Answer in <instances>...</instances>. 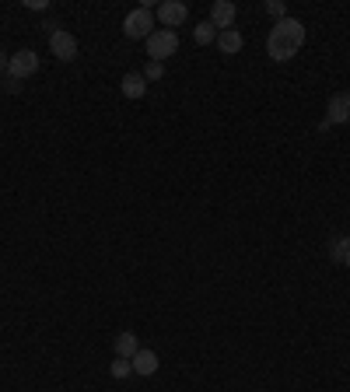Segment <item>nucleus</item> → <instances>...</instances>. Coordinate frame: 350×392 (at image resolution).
<instances>
[{"label":"nucleus","instance_id":"nucleus-6","mask_svg":"<svg viewBox=\"0 0 350 392\" xmlns=\"http://www.w3.org/2000/svg\"><path fill=\"white\" fill-rule=\"evenodd\" d=\"M235 14H239V7H235L231 0H214V7H210V25H214L217 32H228V28L235 25Z\"/></svg>","mask_w":350,"mask_h":392},{"label":"nucleus","instance_id":"nucleus-3","mask_svg":"<svg viewBox=\"0 0 350 392\" xmlns=\"http://www.w3.org/2000/svg\"><path fill=\"white\" fill-rule=\"evenodd\" d=\"M123 32H126L130 39H147V35L155 32V14H151V7L130 11V14L123 18Z\"/></svg>","mask_w":350,"mask_h":392},{"label":"nucleus","instance_id":"nucleus-11","mask_svg":"<svg viewBox=\"0 0 350 392\" xmlns=\"http://www.w3.org/2000/svg\"><path fill=\"white\" fill-rule=\"evenodd\" d=\"M326 123L333 126V123H347L350 119V102H347V95H333L330 98V105H326Z\"/></svg>","mask_w":350,"mask_h":392},{"label":"nucleus","instance_id":"nucleus-1","mask_svg":"<svg viewBox=\"0 0 350 392\" xmlns=\"http://www.w3.org/2000/svg\"><path fill=\"white\" fill-rule=\"evenodd\" d=\"M301 46H305V25H301L298 18H280V21L270 28V35H266V53H270L277 63L291 60Z\"/></svg>","mask_w":350,"mask_h":392},{"label":"nucleus","instance_id":"nucleus-4","mask_svg":"<svg viewBox=\"0 0 350 392\" xmlns=\"http://www.w3.org/2000/svg\"><path fill=\"white\" fill-rule=\"evenodd\" d=\"M49 49H53V56L64 60V63L78 60V39H74L67 28H53V32H49Z\"/></svg>","mask_w":350,"mask_h":392},{"label":"nucleus","instance_id":"nucleus-9","mask_svg":"<svg viewBox=\"0 0 350 392\" xmlns=\"http://www.w3.org/2000/svg\"><path fill=\"white\" fill-rule=\"evenodd\" d=\"M119 92H123L126 98H144V95H147V78H144V74H137V71H130V74H123Z\"/></svg>","mask_w":350,"mask_h":392},{"label":"nucleus","instance_id":"nucleus-18","mask_svg":"<svg viewBox=\"0 0 350 392\" xmlns=\"http://www.w3.org/2000/svg\"><path fill=\"white\" fill-rule=\"evenodd\" d=\"M7 63H11V56H4V53H0V71H7Z\"/></svg>","mask_w":350,"mask_h":392},{"label":"nucleus","instance_id":"nucleus-8","mask_svg":"<svg viewBox=\"0 0 350 392\" xmlns=\"http://www.w3.org/2000/svg\"><path fill=\"white\" fill-rule=\"evenodd\" d=\"M130 365H133V375H144V379H147V375H155V372H158V354L140 347V350L130 357Z\"/></svg>","mask_w":350,"mask_h":392},{"label":"nucleus","instance_id":"nucleus-19","mask_svg":"<svg viewBox=\"0 0 350 392\" xmlns=\"http://www.w3.org/2000/svg\"><path fill=\"white\" fill-rule=\"evenodd\" d=\"M344 263H347V270H350V252H347V256H344Z\"/></svg>","mask_w":350,"mask_h":392},{"label":"nucleus","instance_id":"nucleus-13","mask_svg":"<svg viewBox=\"0 0 350 392\" xmlns=\"http://www.w3.org/2000/svg\"><path fill=\"white\" fill-rule=\"evenodd\" d=\"M193 39H196L200 46H210V42H217V28H214L210 21H200V25L193 28Z\"/></svg>","mask_w":350,"mask_h":392},{"label":"nucleus","instance_id":"nucleus-14","mask_svg":"<svg viewBox=\"0 0 350 392\" xmlns=\"http://www.w3.org/2000/svg\"><path fill=\"white\" fill-rule=\"evenodd\" d=\"M347 252H350V238L347 235H337V238L330 242V259H333V263H344Z\"/></svg>","mask_w":350,"mask_h":392},{"label":"nucleus","instance_id":"nucleus-5","mask_svg":"<svg viewBox=\"0 0 350 392\" xmlns=\"http://www.w3.org/2000/svg\"><path fill=\"white\" fill-rule=\"evenodd\" d=\"M39 71V56L32 53V49H18L14 56H11V63H7V74L14 78V81H25V78H32Z\"/></svg>","mask_w":350,"mask_h":392},{"label":"nucleus","instance_id":"nucleus-2","mask_svg":"<svg viewBox=\"0 0 350 392\" xmlns=\"http://www.w3.org/2000/svg\"><path fill=\"white\" fill-rule=\"evenodd\" d=\"M175 49H179V35H175L172 28H155V32L147 35V56H151V60L165 63L169 56H175Z\"/></svg>","mask_w":350,"mask_h":392},{"label":"nucleus","instance_id":"nucleus-15","mask_svg":"<svg viewBox=\"0 0 350 392\" xmlns=\"http://www.w3.org/2000/svg\"><path fill=\"white\" fill-rule=\"evenodd\" d=\"M109 372H112V379H126V375H133V365H130L126 357H116Z\"/></svg>","mask_w":350,"mask_h":392},{"label":"nucleus","instance_id":"nucleus-16","mask_svg":"<svg viewBox=\"0 0 350 392\" xmlns=\"http://www.w3.org/2000/svg\"><path fill=\"white\" fill-rule=\"evenodd\" d=\"M144 78H147V81H158V78H165V63H158V60H151V63L144 67Z\"/></svg>","mask_w":350,"mask_h":392},{"label":"nucleus","instance_id":"nucleus-7","mask_svg":"<svg viewBox=\"0 0 350 392\" xmlns=\"http://www.w3.org/2000/svg\"><path fill=\"white\" fill-rule=\"evenodd\" d=\"M186 14H189V7H186V4H182V0H165V4H162V7H158V18H162V25H165V28H179V25H182V21H186Z\"/></svg>","mask_w":350,"mask_h":392},{"label":"nucleus","instance_id":"nucleus-20","mask_svg":"<svg viewBox=\"0 0 350 392\" xmlns=\"http://www.w3.org/2000/svg\"><path fill=\"white\" fill-rule=\"evenodd\" d=\"M347 102H350V92H347Z\"/></svg>","mask_w":350,"mask_h":392},{"label":"nucleus","instance_id":"nucleus-12","mask_svg":"<svg viewBox=\"0 0 350 392\" xmlns=\"http://www.w3.org/2000/svg\"><path fill=\"white\" fill-rule=\"evenodd\" d=\"M217 46H221V53H224V56H235V53L246 46V39H242V32H239V28H228V32H217Z\"/></svg>","mask_w":350,"mask_h":392},{"label":"nucleus","instance_id":"nucleus-17","mask_svg":"<svg viewBox=\"0 0 350 392\" xmlns=\"http://www.w3.org/2000/svg\"><path fill=\"white\" fill-rule=\"evenodd\" d=\"M266 11H270V14H273L277 21H280V18H287V7H284L280 0H270V4H266Z\"/></svg>","mask_w":350,"mask_h":392},{"label":"nucleus","instance_id":"nucleus-10","mask_svg":"<svg viewBox=\"0 0 350 392\" xmlns=\"http://www.w3.org/2000/svg\"><path fill=\"white\" fill-rule=\"evenodd\" d=\"M112 347H116V357H126V361H130V357L140 350V340H137V333H130V329H126V333H116Z\"/></svg>","mask_w":350,"mask_h":392}]
</instances>
